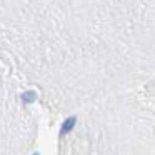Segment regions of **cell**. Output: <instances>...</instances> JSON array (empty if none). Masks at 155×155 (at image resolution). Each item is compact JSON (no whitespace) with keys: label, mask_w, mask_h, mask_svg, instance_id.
<instances>
[{"label":"cell","mask_w":155,"mask_h":155,"mask_svg":"<svg viewBox=\"0 0 155 155\" xmlns=\"http://www.w3.org/2000/svg\"><path fill=\"white\" fill-rule=\"evenodd\" d=\"M75 124H77V117H75V115H72V117H67V118H65L64 124H62V127H60V137H64V135L70 134V132L74 130Z\"/></svg>","instance_id":"6da1fadb"},{"label":"cell","mask_w":155,"mask_h":155,"mask_svg":"<svg viewBox=\"0 0 155 155\" xmlns=\"http://www.w3.org/2000/svg\"><path fill=\"white\" fill-rule=\"evenodd\" d=\"M35 100H37V94H35L34 90H27V92L22 94V104L28 105V104H32V102H35Z\"/></svg>","instance_id":"7a4b0ae2"},{"label":"cell","mask_w":155,"mask_h":155,"mask_svg":"<svg viewBox=\"0 0 155 155\" xmlns=\"http://www.w3.org/2000/svg\"><path fill=\"white\" fill-rule=\"evenodd\" d=\"M34 155H38V153H34Z\"/></svg>","instance_id":"3957f363"}]
</instances>
